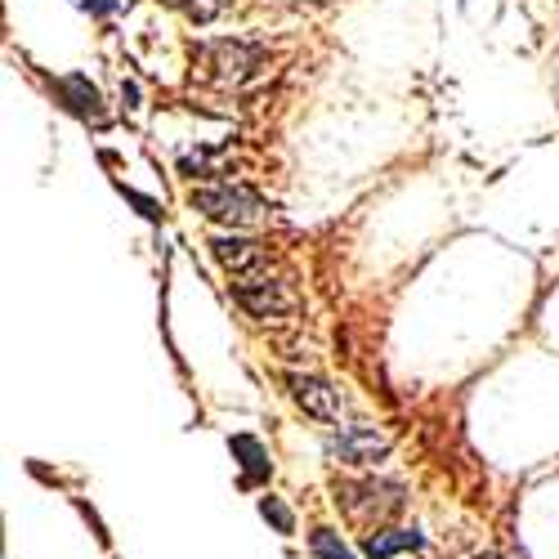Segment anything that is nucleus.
<instances>
[{"mask_svg":"<svg viewBox=\"0 0 559 559\" xmlns=\"http://www.w3.org/2000/svg\"><path fill=\"white\" fill-rule=\"evenodd\" d=\"M269 68V55L247 40H206L193 50V85L206 90H247Z\"/></svg>","mask_w":559,"mask_h":559,"instance_id":"nucleus-1","label":"nucleus"},{"mask_svg":"<svg viewBox=\"0 0 559 559\" xmlns=\"http://www.w3.org/2000/svg\"><path fill=\"white\" fill-rule=\"evenodd\" d=\"M193 211H202L206 219L215 224H233V228H247V224H260L269 215V206L247 193V189H233V183H219V189H193Z\"/></svg>","mask_w":559,"mask_h":559,"instance_id":"nucleus-2","label":"nucleus"},{"mask_svg":"<svg viewBox=\"0 0 559 559\" xmlns=\"http://www.w3.org/2000/svg\"><path fill=\"white\" fill-rule=\"evenodd\" d=\"M233 292H238V305H242L247 313H255V318H264V322L296 313V292H292L277 273H269V269L247 273V277H233Z\"/></svg>","mask_w":559,"mask_h":559,"instance_id":"nucleus-3","label":"nucleus"},{"mask_svg":"<svg viewBox=\"0 0 559 559\" xmlns=\"http://www.w3.org/2000/svg\"><path fill=\"white\" fill-rule=\"evenodd\" d=\"M349 515H394V510H403V488L399 484H377V479H367V484H341V497H336Z\"/></svg>","mask_w":559,"mask_h":559,"instance_id":"nucleus-4","label":"nucleus"},{"mask_svg":"<svg viewBox=\"0 0 559 559\" xmlns=\"http://www.w3.org/2000/svg\"><path fill=\"white\" fill-rule=\"evenodd\" d=\"M328 452L345 465H377L385 452H390V439L377 435V430H367V426H354V430H341L328 439Z\"/></svg>","mask_w":559,"mask_h":559,"instance_id":"nucleus-5","label":"nucleus"},{"mask_svg":"<svg viewBox=\"0 0 559 559\" xmlns=\"http://www.w3.org/2000/svg\"><path fill=\"white\" fill-rule=\"evenodd\" d=\"M50 90L63 99V108H68L72 117H81V121H90V126H108V108H104V99H99V90L90 85L81 72L50 81Z\"/></svg>","mask_w":559,"mask_h":559,"instance_id":"nucleus-6","label":"nucleus"},{"mask_svg":"<svg viewBox=\"0 0 559 559\" xmlns=\"http://www.w3.org/2000/svg\"><path fill=\"white\" fill-rule=\"evenodd\" d=\"M287 390H292V399L313 416V421H336V416H341V394H336L328 381L305 377V371H287Z\"/></svg>","mask_w":559,"mask_h":559,"instance_id":"nucleus-7","label":"nucleus"},{"mask_svg":"<svg viewBox=\"0 0 559 559\" xmlns=\"http://www.w3.org/2000/svg\"><path fill=\"white\" fill-rule=\"evenodd\" d=\"M211 251H215V260L233 273V277H247V273H260V269H269V251L260 247V242H251V238H211Z\"/></svg>","mask_w":559,"mask_h":559,"instance_id":"nucleus-8","label":"nucleus"},{"mask_svg":"<svg viewBox=\"0 0 559 559\" xmlns=\"http://www.w3.org/2000/svg\"><path fill=\"white\" fill-rule=\"evenodd\" d=\"M228 448H233V456L242 461V484H247V488L260 484V479H269L273 461H269V452H264V443H260L255 435H233Z\"/></svg>","mask_w":559,"mask_h":559,"instance_id":"nucleus-9","label":"nucleus"},{"mask_svg":"<svg viewBox=\"0 0 559 559\" xmlns=\"http://www.w3.org/2000/svg\"><path fill=\"white\" fill-rule=\"evenodd\" d=\"M426 546V537L416 533V528H381V533H371L367 542H362V550L371 555V559H390V555H399V550H421Z\"/></svg>","mask_w":559,"mask_h":559,"instance_id":"nucleus-10","label":"nucleus"},{"mask_svg":"<svg viewBox=\"0 0 559 559\" xmlns=\"http://www.w3.org/2000/svg\"><path fill=\"white\" fill-rule=\"evenodd\" d=\"M309 546H313V555H318V559H354V555H349V546H345L332 528H313Z\"/></svg>","mask_w":559,"mask_h":559,"instance_id":"nucleus-11","label":"nucleus"},{"mask_svg":"<svg viewBox=\"0 0 559 559\" xmlns=\"http://www.w3.org/2000/svg\"><path fill=\"white\" fill-rule=\"evenodd\" d=\"M260 515H264L277 533H283V537H292V533H296V515H292V510H287L283 501H277V497H260Z\"/></svg>","mask_w":559,"mask_h":559,"instance_id":"nucleus-12","label":"nucleus"},{"mask_svg":"<svg viewBox=\"0 0 559 559\" xmlns=\"http://www.w3.org/2000/svg\"><path fill=\"white\" fill-rule=\"evenodd\" d=\"M166 5L183 10V14L198 19V23H211L215 14H224V10H228V0H166Z\"/></svg>","mask_w":559,"mask_h":559,"instance_id":"nucleus-13","label":"nucleus"},{"mask_svg":"<svg viewBox=\"0 0 559 559\" xmlns=\"http://www.w3.org/2000/svg\"><path fill=\"white\" fill-rule=\"evenodd\" d=\"M121 193H126V202H134L139 211H144V215H148V219H162V206H157L153 198H144V193H134V189H121Z\"/></svg>","mask_w":559,"mask_h":559,"instance_id":"nucleus-14","label":"nucleus"},{"mask_svg":"<svg viewBox=\"0 0 559 559\" xmlns=\"http://www.w3.org/2000/svg\"><path fill=\"white\" fill-rule=\"evenodd\" d=\"M81 10H90V14H112L117 10V0H76Z\"/></svg>","mask_w":559,"mask_h":559,"instance_id":"nucleus-15","label":"nucleus"},{"mask_svg":"<svg viewBox=\"0 0 559 559\" xmlns=\"http://www.w3.org/2000/svg\"><path fill=\"white\" fill-rule=\"evenodd\" d=\"M121 99H126V108H139V85L134 81H121Z\"/></svg>","mask_w":559,"mask_h":559,"instance_id":"nucleus-16","label":"nucleus"},{"mask_svg":"<svg viewBox=\"0 0 559 559\" xmlns=\"http://www.w3.org/2000/svg\"><path fill=\"white\" fill-rule=\"evenodd\" d=\"M484 559H497V555H484Z\"/></svg>","mask_w":559,"mask_h":559,"instance_id":"nucleus-17","label":"nucleus"}]
</instances>
